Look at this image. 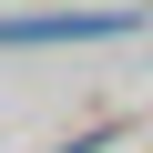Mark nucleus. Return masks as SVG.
I'll return each instance as SVG.
<instances>
[{"label": "nucleus", "instance_id": "obj_1", "mask_svg": "<svg viewBox=\"0 0 153 153\" xmlns=\"http://www.w3.org/2000/svg\"><path fill=\"white\" fill-rule=\"evenodd\" d=\"M133 10H21L0 21V41H123Z\"/></svg>", "mask_w": 153, "mask_h": 153}]
</instances>
